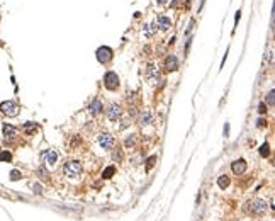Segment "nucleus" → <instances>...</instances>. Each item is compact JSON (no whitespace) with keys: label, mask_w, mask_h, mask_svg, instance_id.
I'll list each match as a JSON object with an SVG mask.
<instances>
[{"label":"nucleus","mask_w":275,"mask_h":221,"mask_svg":"<svg viewBox=\"0 0 275 221\" xmlns=\"http://www.w3.org/2000/svg\"><path fill=\"white\" fill-rule=\"evenodd\" d=\"M63 172L66 174V177L76 179V177H80V174H82V163L76 162V160H72V162H68V163L65 165Z\"/></svg>","instance_id":"nucleus-1"},{"label":"nucleus","mask_w":275,"mask_h":221,"mask_svg":"<svg viewBox=\"0 0 275 221\" xmlns=\"http://www.w3.org/2000/svg\"><path fill=\"white\" fill-rule=\"evenodd\" d=\"M104 83H105V87H107L109 90H116V89L119 87V77H117V73L107 72L105 77H104Z\"/></svg>","instance_id":"nucleus-2"},{"label":"nucleus","mask_w":275,"mask_h":221,"mask_svg":"<svg viewBox=\"0 0 275 221\" xmlns=\"http://www.w3.org/2000/svg\"><path fill=\"white\" fill-rule=\"evenodd\" d=\"M110 58H112V49L107 48V46H100L99 49H97V60L100 61V63H109Z\"/></svg>","instance_id":"nucleus-3"},{"label":"nucleus","mask_w":275,"mask_h":221,"mask_svg":"<svg viewBox=\"0 0 275 221\" xmlns=\"http://www.w3.org/2000/svg\"><path fill=\"white\" fill-rule=\"evenodd\" d=\"M250 209H251V213H255V214H265L267 213V209H268V206H267V201H261V199H255L253 203H250Z\"/></svg>","instance_id":"nucleus-4"},{"label":"nucleus","mask_w":275,"mask_h":221,"mask_svg":"<svg viewBox=\"0 0 275 221\" xmlns=\"http://www.w3.org/2000/svg\"><path fill=\"white\" fill-rule=\"evenodd\" d=\"M0 110L3 112V114H7V116H17V106L14 104V102H10V100H5V102H2L0 104Z\"/></svg>","instance_id":"nucleus-5"},{"label":"nucleus","mask_w":275,"mask_h":221,"mask_svg":"<svg viewBox=\"0 0 275 221\" xmlns=\"http://www.w3.org/2000/svg\"><path fill=\"white\" fill-rule=\"evenodd\" d=\"M99 143H100V146L104 148V150H112L114 145H116V140H114V136H110V134H100L99 136Z\"/></svg>","instance_id":"nucleus-6"},{"label":"nucleus","mask_w":275,"mask_h":221,"mask_svg":"<svg viewBox=\"0 0 275 221\" xmlns=\"http://www.w3.org/2000/svg\"><path fill=\"white\" fill-rule=\"evenodd\" d=\"M41 158H43V163H44V165H55L56 160H58V155H56L55 150H46V151H43Z\"/></svg>","instance_id":"nucleus-7"},{"label":"nucleus","mask_w":275,"mask_h":221,"mask_svg":"<svg viewBox=\"0 0 275 221\" xmlns=\"http://www.w3.org/2000/svg\"><path fill=\"white\" fill-rule=\"evenodd\" d=\"M165 68L168 72H175L177 68H178V60H177V56L170 55L168 58L165 60Z\"/></svg>","instance_id":"nucleus-8"},{"label":"nucleus","mask_w":275,"mask_h":221,"mask_svg":"<svg viewBox=\"0 0 275 221\" xmlns=\"http://www.w3.org/2000/svg\"><path fill=\"white\" fill-rule=\"evenodd\" d=\"M231 168H233V172H234L236 175H241V174L246 170V162H245V160H234V162L231 163Z\"/></svg>","instance_id":"nucleus-9"},{"label":"nucleus","mask_w":275,"mask_h":221,"mask_svg":"<svg viewBox=\"0 0 275 221\" xmlns=\"http://www.w3.org/2000/svg\"><path fill=\"white\" fill-rule=\"evenodd\" d=\"M107 116H109L110 121H117L119 119V116H121V107L117 106V104H112L107 110Z\"/></svg>","instance_id":"nucleus-10"},{"label":"nucleus","mask_w":275,"mask_h":221,"mask_svg":"<svg viewBox=\"0 0 275 221\" xmlns=\"http://www.w3.org/2000/svg\"><path fill=\"white\" fill-rule=\"evenodd\" d=\"M156 24H158V27H160L161 31H166V29L172 27V20H170L168 17H165V16H160L158 20H156Z\"/></svg>","instance_id":"nucleus-11"},{"label":"nucleus","mask_w":275,"mask_h":221,"mask_svg":"<svg viewBox=\"0 0 275 221\" xmlns=\"http://www.w3.org/2000/svg\"><path fill=\"white\" fill-rule=\"evenodd\" d=\"M16 134H17V129L14 128V126L3 124V136H5V138H14Z\"/></svg>","instance_id":"nucleus-12"},{"label":"nucleus","mask_w":275,"mask_h":221,"mask_svg":"<svg viewBox=\"0 0 275 221\" xmlns=\"http://www.w3.org/2000/svg\"><path fill=\"white\" fill-rule=\"evenodd\" d=\"M153 121V114H151V110H145L143 114H141V119H139V123L143 124V126H146Z\"/></svg>","instance_id":"nucleus-13"},{"label":"nucleus","mask_w":275,"mask_h":221,"mask_svg":"<svg viewBox=\"0 0 275 221\" xmlns=\"http://www.w3.org/2000/svg\"><path fill=\"white\" fill-rule=\"evenodd\" d=\"M89 109H90L92 114H99L100 110L104 109V106H102V102H100V100H93V102L90 104V107H89Z\"/></svg>","instance_id":"nucleus-14"},{"label":"nucleus","mask_w":275,"mask_h":221,"mask_svg":"<svg viewBox=\"0 0 275 221\" xmlns=\"http://www.w3.org/2000/svg\"><path fill=\"white\" fill-rule=\"evenodd\" d=\"M36 174L41 177V180H48V179H49V174H48V170H46L44 167H39L36 170Z\"/></svg>","instance_id":"nucleus-15"},{"label":"nucleus","mask_w":275,"mask_h":221,"mask_svg":"<svg viewBox=\"0 0 275 221\" xmlns=\"http://www.w3.org/2000/svg\"><path fill=\"white\" fill-rule=\"evenodd\" d=\"M148 77H151V78H155V80H158V78H160L158 70L155 68V65H149V66H148Z\"/></svg>","instance_id":"nucleus-16"},{"label":"nucleus","mask_w":275,"mask_h":221,"mask_svg":"<svg viewBox=\"0 0 275 221\" xmlns=\"http://www.w3.org/2000/svg\"><path fill=\"white\" fill-rule=\"evenodd\" d=\"M218 185H219L221 189H226V187L229 185V179H228V175H221L219 179H218Z\"/></svg>","instance_id":"nucleus-17"},{"label":"nucleus","mask_w":275,"mask_h":221,"mask_svg":"<svg viewBox=\"0 0 275 221\" xmlns=\"http://www.w3.org/2000/svg\"><path fill=\"white\" fill-rule=\"evenodd\" d=\"M114 172H116V168H114V167H107V168L102 172V177H104V179H110V177L114 175Z\"/></svg>","instance_id":"nucleus-18"},{"label":"nucleus","mask_w":275,"mask_h":221,"mask_svg":"<svg viewBox=\"0 0 275 221\" xmlns=\"http://www.w3.org/2000/svg\"><path fill=\"white\" fill-rule=\"evenodd\" d=\"M268 153H270V146H268V143H263V145L260 146V155H261V157H268Z\"/></svg>","instance_id":"nucleus-19"},{"label":"nucleus","mask_w":275,"mask_h":221,"mask_svg":"<svg viewBox=\"0 0 275 221\" xmlns=\"http://www.w3.org/2000/svg\"><path fill=\"white\" fill-rule=\"evenodd\" d=\"M10 158H12V155H10L9 151H2V153H0V160H2V162H10Z\"/></svg>","instance_id":"nucleus-20"},{"label":"nucleus","mask_w":275,"mask_h":221,"mask_svg":"<svg viewBox=\"0 0 275 221\" xmlns=\"http://www.w3.org/2000/svg\"><path fill=\"white\" fill-rule=\"evenodd\" d=\"M20 179V172L19 170H12L10 172V180H19Z\"/></svg>","instance_id":"nucleus-21"},{"label":"nucleus","mask_w":275,"mask_h":221,"mask_svg":"<svg viewBox=\"0 0 275 221\" xmlns=\"http://www.w3.org/2000/svg\"><path fill=\"white\" fill-rule=\"evenodd\" d=\"M134 141H136V136H134V134H131V136H129L128 140H126V146H132V145H134Z\"/></svg>","instance_id":"nucleus-22"},{"label":"nucleus","mask_w":275,"mask_h":221,"mask_svg":"<svg viewBox=\"0 0 275 221\" xmlns=\"http://www.w3.org/2000/svg\"><path fill=\"white\" fill-rule=\"evenodd\" d=\"M274 90H270L268 92V97H267V102H268V106H274Z\"/></svg>","instance_id":"nucleus-23"},{"label":"nucleus","mask_w":275,"mask_h":221,"mask_svg":"<svg viewBox=\"0 0 275 221\" xmlns=\"http://www.w3.org/2000/svg\"><path fill=\"white\" fill-rule=\"evenodd\" d=\"M31 187H32V192H34V194H41V192H43V190H41V185H39V184H32Z\"/></svg>","instance_id":"nucleus-24"},{"label":"nucleus","mask_w":275,"mask_h":221,"mask_svg":"<svg viewBox=\"0 0 275 221\" xmlns=\"http://www.w3.org/2000/svg\"><path fill=\"white\" fill-rule=\"evenodd\" d=\"M24 128H26V131H32V129H36V123H27Z\"/></svg>","instance_id":"nucleus-25"},{"label":"nucleus","mask_w":275,"mask_h":221,"mask_svg":"<svg viewBox=\"0 0 275 221\" xmlns=\"http://www.w3.org/2000/svg\"><path fill=\"white\" fill-rule=\"evenodd\" d=\"M143 33H145V34H146L148 37H151V36H153V31H151V29H149V26H146V27H145V29H143Z\"/></svg>","instance_id":"nucleus-26"},{"label":"nucleus","mask_w":275,"mask_h":221,"mask_svg":"<svg viewBox=\"0 0 275 221\" xmlns=\"http://www.w3.org/2000/svg\"><path fill=\"white\" fill-rule=\"evenodd\" d=\"M155 160H156V157H149V158H148V168H151V167H153Z\"/></svg>","instance_id":"nucleus-27"},{"label":"nucleus","mask_w":275,"mask_h":221,"mask_svg":"<svg viewBox=\"0 0 275 221\" xmlns=\"http://www.w3.org/2000/svg\"><path fill=\"white\" fill-rule=\"evenodd\" d=\"M258 112H260V114H265V112H267V106H265V104H260V107H258Z\"/></svg>","instance_id":"nucleus-28"},{"label":"nucleus","mask_w":275,"mask_h":221,"mask_svg":"<svg viewBox=\"0 0 275 221\" xmlns=\"http://www.w3.org/2000/svg\"><path fill=\"white\" fill-rule=\"evenodd\" d=\"M258 126L263 128V126H265V121H263V119H258Z\"/></svg>","instance_id":"nucleus-29"},{"label":"nucleus","mask_w":275,"mask_h":221,"mask_svg":"<svg viewBox=\"0 0 275 221\" xmlns=\"http://www.w3.org/2000/svg\"><path fill=\"white\" fill-rule=\"evenodd\" d=\"M114 158H116V160H121V158H122V155H121V153H114Z\"/></svg>","instance_id":"nucleus-30"},{"label":"nucleus","mask_w":275,"mask_h":221,"mask_svg":"<svg viewBox=\"0 0 275 221\" xmlns=\"http://www.w3.org/2000/svg\"><path fill=\"white\" fill-rule=\"evenodd\" d=\"M224 134H226V136H228V134H229V126H228V124H226V126H224Z\"/></svg>","instance_id":"nucleus-31"},{"label":"nucleus","mask_w":275,"mask_h":221,"mask_svg":"<svg viewBox=\"0 0 275 221\" xmlns=\"http://www.w3.org/2000/svg\"><path fill=\"white\" fill-rule=\"evenodd\" d=\"M172 5H173V7H177V5H178V0H173V2H172Z\"/></svg>","instance_id":"nucleus-32"},{"label":"nucleus","mask_w":275,"mask_h":221,"mask_svg":"<svg viewBox=\"0 0 275 221\" xmlns=\"http://www.w3.org/2000/svg\"><path fill=\"white\" fill-rule=\"evenodd\" d=\"M156 2H158V3H166L168 0H156Z\"/></svg>","instance_id":"nucleus-33"}]
</instances>
